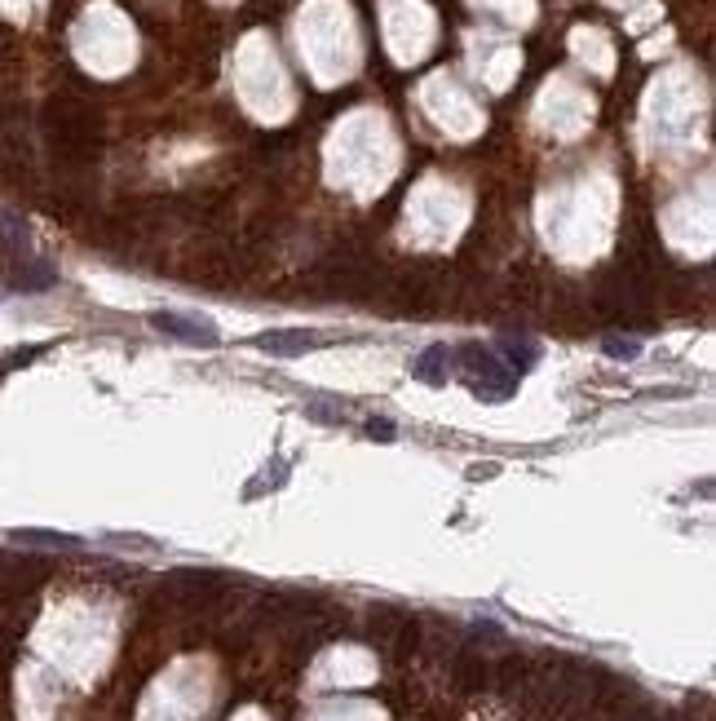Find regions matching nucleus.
<instances>
[{
    "instance_id": "1",
    "label": "nucleus",
    "mask_w": 716,
    "mask_h": 721,
    "mask_svg": "<svg viewBox=\"0 0 716 721\" xmlns=\"http://www.w3.org/2000/svg\"><path fill=\"white\" fill-rule=\"evenodd\" d=\"M451 368H461V376H469V389L482 399V403H504L517 395V376L495 350H482V346H461L451 350Z\"/></svg>"
},
{
    "instance_id": "2",
    "label": "nucleus",
    "mask_w": 716,
    "mask_h": 721,
    "mask_svg": "<svg viewBox=\"0 0 716 721\" xmlns=\"http://www.w3.org/2000/svg\"><path fill=\"white\" fill-rule=\"evenodd\" d=\"M45 124H49V138L53 147L67 156V160H89L93 147H98V115L80 102H49L45 111Z\"/></svg>"
},
{
    "instance_id": "3",
    "label": "nucleus",
    "mask_w": 716,
    "mask_h": 721,
    "mask_svg": "<svg viewBox=\"0 0 716 721\" xmlns=\"http://www.w3.org/2000/svg\"><path fill=\"white\" fill-rule=\"evenodd\" d=\"M160 337H168V341H177V346H200V350H213V346H222V333L209 323V319H200V314H177V310H155L151 319H147Z\"/></svg>"
},
{
    "instance_id": "4",
    "label": "nucleus",
    "mask_w": 716,
    "mask_h": 721,
    "mask_svg": "<svg viewBox=\"0 0 716 721\" xmlns=\"http://www.w3.org/2000/svg\"><path fill=\"white\" fill-rule=\"evenodd\" d=\"M323 341V333H314V327H275V333H262L256 337V350L271 355V359H297V355H310Z\"/></svg>"
},
{
    "instance_id": "5",
    "label": "nucleus",
    "mask_w": 716,
    "mask_h": 721,
    "mask_svg": "<svg viewBox=\"0 0 716 721\" xmlns=\"http://www.w3.org/2000/svg\"><path fill=\"white\" fill-rule=\"evenodd\" d=\"M5 284L14 293H45L58 284V271L49 266V261H27V257H14L5 266Z\"/></svg>"
},
{
    "instance_id": "6",
    "label": "nucleus",
    "mask_w": 716,
    "mask_h": 721,
    "mask_svg": "<svg viewBox=\"0 0 716 721\" xmlns=\"http://www.w3.org/2000/svg\"><path fill=\"white\" fill-rule=\"evenodd\" d=\"M412 376L425 381V385H447L451 376V350L438 341V346H425L416 359H412Z\"/></svg>"
},
{
    "instance_id": "7",
    "label": "nucleus",
    "mask_w": 716,
    "mask_h": 721,
    "mask_svg": "<svg viewBox=\"0 0 716 721\" xmlns=\"http://www.w3.org/2000/svg\"><path fill=\"white\" fill-rule=\"evenodd\" d=\"M491 350H495L517 376H527V372L536 368V359H540V346H531V341H523V337H500Z\"/></svg>"
},
{
    "instance_id": "8",
    "label": "nucleus",
    "mask_w": 716,
    "mask_h": 721,
    "mask_svg": "<svg viewBox=\"0 0 716 721\" xmlns=\"http://www.w3.org/2000/svg\"><path fill=\"white\" fill-rule=\"evenodd\" d=\"M18 545H40V549H80V536H62V532H40V527H23L14 532Z\"/></svg>"
},
{
    "instance_id": "9",
    "label": "nucleus",
    "mask_w": 716,
    "mask_h": 721,
    "mask_svg": "<svg viewBox=\"0 0 716 721\" xmlns=\"http://www.w3.org/2000/svg\"><path fill=\"white\" fill-rule=\"evenodd\" d=\"M602 350H606L611 359H624V363H632V359L641 355V341H632V337H606V341H602Z\"/></svg>"
},
{
    "instance_id": "10",
    "label": "nucleus",
    "mask_w": 716,
    "mask_h": 721,
    "mask_svg": "<svg viewBox=\"0 0 716 721\" xmlns=\"http://www.w3.org/2000/svg\"><path fill=\"white\" fill-rule=\"evenodd\" d=\"M367 434H372V438H394V425H389V421H372Z\"/></svg>"
},
{
    "instance_id": "11",
    "label": "nucleus",
    "mask_w": 716,
    "mask_h": 721,
    "mask_svg": "<svg viewBox=\"0 0 716 721\" xmlns=\"http://www.w3.org/2000/svg\"><path fill=\"white\" fill-rule=\"evenodd\" d=\"M10 368H14V363H10V359H0V376H5V372H10Z\"/></svg>"
}]
</instances>
